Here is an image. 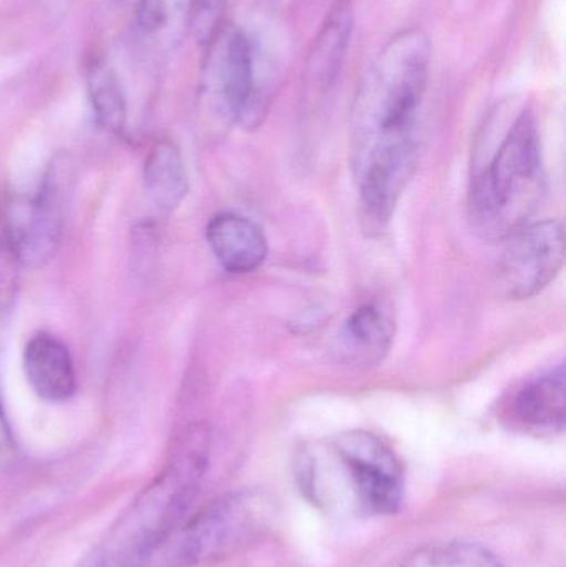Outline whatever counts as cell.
<instances>
[{"instance_id": "9a60e30c", "label": "cell", "mask_w": 566, "mask_h": 567, "mask_svg": "<svg viewBox=\"0 0 566 567\" xmlns=\"http://www.w3.org/2000/svg\"><path fill=\"white\" fill-rule=\"evenodd\" d=\"M391 320L375 303H364L346 320L341 346L354 362L378 363L391 347Z\"/></svg>"}, {"instance_id": "8992f818", "label": "cell", "mask_w": 566, "mask_h": 567, "mask_svg": "<svg viewBox=\"0 0 566 567\" xmlns=\"http://www.w3.org/2000/svg\"><path fill=\"white\" fill-rule=\"evenodd\" d=\"M202 83L205 105L229 125L253 132L271 105V76L258 42L239 27L223 29L209 43Z\"/></svg>"}, {"instance_id": "8fae6325", "label": "cell", "mask_w": 566, "mask_h": 567, "mask_svg": "<svg viewBox=\"0 0 566 567\" xmlns=\"http://www.w3.org/2000/svg\"><path fill=\"white\" fill-rule=\"evenodd\" d=\"M206 241L219 266L231 275L256 271L268 256L263 229L236 213L216 215L206 226Z\"/></svg>"}, {"instance_id": "52a82bcc", "label": "cell", "mask_w": 566, "mask_h": 567, "mask_svg": "<svg viewBox=\"0 0 566 567\" xmlns=\"http://www.w3.org/2000/svg\"><path fill=\"white\" fill-rule=\"evenodd\" d=\"M73 179L72 159L66 155L55 156L47 166L32 198L19 199L7 209L2 206L7 229L22 268L40 269L55 258L63 238Z\"/></svg>"}, {"instance_id": "9c48e42d", "label": "cell", "mask_w": 566, "mask_h": 567, "mask_svg": "<svg viewBox=\"0 0 566 567\" xmlns=\"http://www.w3.org/2000/svg\"><path fill=\"white\" fill-rule=\"evenodd\" d=\"M507 419L515 429L532 435L560 433L566 419L564 365L525 383L507 406Z\"/></svg>"}, {"instance_id": "ba28073f", "label": "cell", "mask_w": 566, "mask_h": 567, "mask_svg": "<svg viewBox=\"0 0 566 567\" xmlns=\"http://www.w3.org/2000/svg\"><path fill=\"white\" fill-rule=\"evenodd\" d=\"M508 239L498 262V282L511 299H532L547 289L564 269V223H528Z\"/></svg>"}, {"instance_id": "7c38bea8", "label": "cell", "mask_w": 566, "mask_h": 567, "mask_svg": "<svg viewBox=\"0 0 566 567\" xmlns=\"http://www.w3.org/2000/svg\"><path fill=\"white\" fill-rule=\"evenodd\" d=\"M354 30V13L349 0H336L315 37L305 66V83L311 92L331 89L344 65Z\"/></svg>"}, {"instance_id": "44dd1931", "label": "cell", "mask_w": 566, "mask_h": 567, "mask_svg": "<svg viewBox=\"0 0 566 567\" xmlns=\"http://www.w3.org/2000/svg\"><path fill=\"white\" fill-rule=\"evenodd\" d=\"M75 567H109V561H106L103 549L96 548L93 549L92 553H89Z\"/></svg>"}, {"instance_id": "ac0fdd59", "label": "cell", "mask_w": 566, "mask_h": 567, "mask_svg": "<svg viewBox=\"0 0 566 567\" xmlns=\"http://www.w3.org/2000/svg\"><path fill=\"white\" fill-rule=\"evenodd\" d=\"M228 0H188V29L196 42L208 47L225 22Z\"/></svg>"}, {"instance_id": "277c9868", "label": "cell", "mask_w": 566, "mask_h": 567, "mask_svg": "<svg viewBox=\"0 0 566 567\" xmlns=\"http://www.w3.org/2000/svg\"><path fill=\"white\" fill-rule=\"evenodd\" d=\"M544 159L534 113L525 109L508 126L485 168L475 176L469 216L475 231L507 239L528 225L544 195Z\"/></svg>"}, {"instance_id": "d6986e66", "label": "cell", "mask_w": 566, "mask_h": 567, "mask_svg": "<svg viewBox=\"0 0 566 567\" xmlns=\"http://www.w3.org/2000/svg\"><path fill=\"white\" fill-rule=\"evenodd\" d=\"M19 258L10 239L6 225V216L0 205V313L6 312L16 299L17 286H19Z\"/></svg>"}, {"instance_id": "4fadbf2b", "label": "cell", "mask_w": 566, "mask_h": 567, "mask_svg": "<svg viewBox=\"0 0 566 567\" xmlns=\"http://www.w3.org/2000/svg\"><path fill=\"white\" fill-rule=\"evenodd\" d=\"M143 185L156 215L172 216L182 206L189 182L185 159L175 143L162 140L150 150L143 166Z\"/></svg>"}, {"instance_id": "5bb4252c", "label": "cell", "mask_w": 566, "mask_h": 567, "mask_svg": "<svg viewBox=\"0 0 566 567\" xmlns=\"http://www.w3.org/2000/svg\"><path fill=\"white\" fill-rule=\"evenodd\" d=\"M86 93L100 128L123 135L128 120L125 92L119 73L103 55H92L85 63Z\"/></svg>"}, {"instance_id": "603a6c76", "label": "cell", "mask_w": 566, "mask_h": 567, "mask_svg": "<svg viewBox=\"0 0 566 567\" xmlns=\"http://www.w3.org/2000/svg\"><path fill=\"white\" fill-rule=\"evenodd\" d=\"M119 2H132V0H119ZM136 2V0H135Z\"/></svg>"}, {"instance_id": "7a4b0ae2", "label": "cell", "mask_w": 566, "mask_h": 567, "mask_svg": "<svg viewBox=\"0 0 566 567\" xmlns=\"http://www.w3.org/2000/svg\"><path fill=\"white\" fill-rule=\"evenodd\" d=\"M328 460L302 450L296 478L306 496L329 512L391 516L404 502V472L388 443L374 433L346 432L331 440Z\"/></svg>"}, {"instance_id": "30bf717a", "label": "cell", "mask_w": 566, "mask_h": 567, "mask_svg": "<svg viewBox=\"0 0 566 567\" xmlns=\"http://www.w3.org/2000/svg\"><path fill=\"white\" fill-rule=\"evenodd\" d=\"M33 392L50 403H63L76 392V372L69 347L50 332L30 337L22 355Z\"/></svg>"}, {"instance_id": "ffe728a7", "label": "cell", "mask_w": 566, "mask_h": 567, "mask_svg": "<svg viewBox=\"0 0 566 567\" xmlns=\"http://www.w3.org/2000/svg\"><path fill=\"white\" fill-rule=\"evenodd\" d=\"M13 452V439L10 433L9 423H7L6 413H3L2 402H0V458H6Z\"/></svg>"}, {"instance_id": "2e32d148", "label": "cell", "mask_w": 566, "mask_h": 567, "mask_svg": "<svg viewBox=\"0 0 566 567\" xmlns=\"http://www.w3.org/2000/svg\"><path fill=\"white\" fill-rule=\"evenodd\" d=\"M401 567H505L497 555L477 543L449 542L425 546Z\"/></svg>"}, {"instance_id": "e0dca14e", "label": "cell", "mask_w": 566, "mask_h": 567, "mask_svg": "<svg viewBox=\"0 0 566 567\" xmlns=\"http://www.w3.org/2000/svg\"><path fill=\"white\" fill-rule=\"evenodd\" d=\"M176 19L188 25V0H136V25L146 39L168 32Z\"/></svg>"}, {"instance_id": "6da1fadb", "label": "cell", "mask_w": 566, "mask_h": 567, "mask_svg": "<svg viewBox=\"0 0 566 567\" xmlns=\"http://www.w3.org/2000/svg\"><path fill=\"white\" fill-rule=\"evenodd\" d=\"M432 43L419 27L385 42L356 90L351 159L366 233L391 221L418 166L419 112L431 72Z\"/></svg>"}, {"instance_id": "7402d4cb", "label": "cell", "mask_w": 566, "mask_h": 567, "mask_svg": "<svg viewBox=\"0 0 566 567\" xmlns=\"http://www.w3.org/2000/svg\"><path fill=\"white\" fill-rule=\"evenodd\" d=\"M276 2H279V3H292V2H296V0H276Z\"/></svg>"}, {"instance_id": "3957f363", "label": "cell", "mask_w": 566, "mask_h": 567, "mask_svg": "<svg viewBox=\"0 0 566 567\" xmlns=\"http://www.w3.org/2000/svg\"><path fill=\"white\" fill-rule=\"evenodd\" d=\"M208 426L193 423L173 443L162 472L113 526L103 553L119 567H140L145 556L189 512L209 463Z\"/></svg>"}, {"instance_id": "5b68a950", "label": "cell", "mask_w": 566, "mask_h": 567, "mask_svg": "<svg viewBox=\"0 0 566 567\" xmlns=\"http://www.w3.org/2000/svg\"><path fill=\"white\" fill-rule=\"evenodd\" d=\"M265 496L236 493L189 512L140 567H196L229 558L258 542L271 522Z\"/></svg>"}]
</instances>
